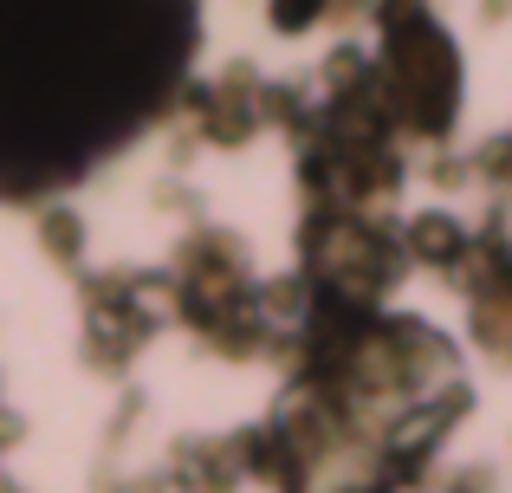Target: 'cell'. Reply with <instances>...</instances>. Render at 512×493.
Masks as SVG:
<instances>
[{
	"instance_id": "cell-1",
	"label": "cell",
	"mask_w": 512,
	"mask_h": 493,
	"mask_svg": "<svg viewBox=\"0 0 512 493\" xmlns=\"http://www.w3.org/2000/svg\"><path fill=\"white\" fill-rule=\"evenodd\" d=\"M175 0H0V169H72L175 65Z\"/></svg>"
}]
</instances>
